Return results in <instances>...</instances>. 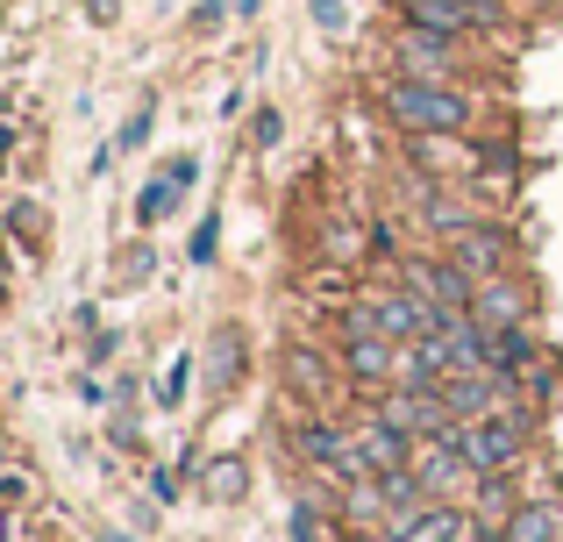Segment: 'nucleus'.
Returning <instances> with one entry per match:
<instances>
[{
    "label": "nucleus",
    "instance_id": "32",
    "mask_svg": "<svg viewBox=\"0 0 563 542\" xmlns=\"http://www.w3.org/2000/svg\"><path fill=\"white\" fill-rule=\"evenodd\" d=\"M14 143H22V136H14V122H0V165L14 157Z\"/></svg>",
    "mask_w": 563,
    "mask_h": 542
},
{
    "label": "nucleus",
    "instance_id": "31",
    "mask_svg": "<svg viewBox=\"0 0 563 542\" xmlns=\"http://www.w3.org/2000/svg\"><path fill=\"white\" fill-rule=\"evenodd\" d=\"M165 172H172V179H179V186H192V179H200V157H172Z\"/></svg>",
    "mask_w": 563,
    "mask_h": 542
},
{
    "label": "nucleus",
    "instance_id": "9",
    "mask_svg": "<svg viewBox=\"0 0 563 542\" xmlns=\"http://www.w3.org/2000/svg\"><path fill=\"white\" fill-rule=\"evenodd\" d=\"M393 65L407 71V79H450V71L464 65V43H450V36H428V29L399 22V29H393Z\"/></svg>",
    "mask_w": 563,
    "mask_h": 542
},
{
    "label": "nucleus",
    "instance_id": "30",
    "mask_svg": "<svg viewBox=\"0 0 563 542\" xmlns=\"http://www.w3.org/2000/svg\"><path fill=\"white\" fill-rule=\"evenodd\" d=\"M151 493H157V500L172 507V500H179V472H157V478H151Z\"/></svg>",
    "mask_w": 563,
    "mask_h": 542
},
{
    "label": "nucleus",
    "instance_id": "21",
    "mask_svg": "<svg viewBox=\"0 0 563 542\" xmlns=\"http://www.w3.org/2000/svg\"><path fill=\"white\" fill-rule=\"evenodd\" d=\"M192 372H200L192 357H172V364H165V378H157V400H165V407H179L186 392H192Z\"/></svg>",
    "mask_w": 563,
    "mask_h": 542
},
{
    "label": "nucleus",
    "instance_id": "36",
    "mask_svg": "<svg viewBox=\"0 0 563 542\" xmlns=\"http://www.w3.org/2000/svg\"><path fill=\"white\" fill-rule=\"evenodd\" d=\"M478 8H493V14H499V8H507V0H478Z\"/></svg>",
    "mask_w": 563,
    "mask_h": 542
},
{
    "label": "nucleus",
    "instance_id": "6",
    "mask_svg": "<svg viewBox=\"0 0 563 542\" xmlns=\"http://www.w3.org/2000/svg\"><path fill=\"white\" fill-rule=\"evenodd\" d=\"M528 314H536V292H528V278H521V272H493V278H478L471 321H478L485 335H493V329H528Z\"/></svg>",
    "mask_w": 563,
    "mask_h": 542
},
{
    "label": "nucleus",
    "instance_id": "35",
    "mask_svg": "<svg viewBox=\"0 0 563 542\" xmlns=\"http://www.w3.org/2000/svg\"><path fill=\"white\" fill-rule=\"evenodd\" d=\"M0 542H14V515H8V507H0Z\"/></svg>",
    "mask_w": 563,
    "mask_h": 542
},
{
    "label": "nucleus",
    "instance_id": "17",
    "mask_svg": "<svg viewBox=\"0 0 563 542\" xmlns=\"http://www.w3.org/2000/svg\"><path fill=\"white\" fill-rule=\"evenodd\" d=\"M235 378H243V335L235 329H214V357H207V386L229 392Z\"/></svg>",
    "mask_w": 563,
    "mask_h": 542
},
{
    "label": "nucleus",
    "instance_id": "15",
    "mask_svg": "<svg viewBox=\"0 0 563 542\" xmlns=\"http://www.w3.org/2000/svg\"><path fill=\"white\" fill-rule=\"evenodd\" d=\"M286 386L300 392V400H329V392H335L329 357H321L314 343H286Z\"/></svg>",
    "mask_w": 563,
    "mask_h": 542
},
{
    "label": "nucleus",
    "instance_id": "11",
    "mask_svg": "<svg viewBox=\"0 0 563 542\" xmlns=\"http://www.w3.org/2000/svg\"><path fill=\"white\" fill-rule=\"evenodd\" d=\"M442 251L456 257L471 278H493V272H514V236L499 222H478V229H464L456 243H442Z\"/></svg>",
    "mask_w": 563,
    "mask_h": 542
},
{
    "label": "nucleus",
    "instance_id": "12",
    "mask_svg": "<svg viewBox=\"0 0 563 542\" xmlns=\"http://www.w3.org/2000/svg\"><path fill=\"white\" fill-rule=\"evenodd\" d=\"M350 429H357V450L372 457V472H378V478H385V472H413V450H421V443H413L407 429H393L378 407H372L364 421H350Z\"/></svg>",
    "mask_w": 563,
    "mask_h": 542
},
{
    "label": "nucleus",
    "instance_id": "3",
    "mask_svg": "<svg viewBox=\"0 0 563 542\" xmlns=\"http://www.w3.org/2000/svg\"><path fill=\"white\" fill-rule=\"evenodd\" d=\"M399 278H407L435 314H471V300H478V278L456 265L450 251H442V257H399Z\"/></svg>",
    "mask_w": 563,
    "mask_h": 542
},
{
    "label": "nucleus",
    "instance_id": "1",
    "mask_svg": "<svg viewBox=\"0 0 563 542\" xmlns=\"http://www.w3.org/2000/svg\"><path fill=\"white\" fill-rule=\"evenodd\" d=\"M378 114L399 129V136H464L471 129V93L464 86H450V79H385L378 86Z\"/></svg>",
    "mask_w": 563,
    "mask_h": 542
},
{
    "label": "nucleus",
    "instance_id": "2",
    "mask_svg": "<svg viewBox=\"0 0 563 542\" xmlns=\"http://www.w3.org/2000/svg\"><path fill=\"white\" fill-rule=\"evenodd\" d=\"M456 443H464V457L478 464L485 478L521 472L528 443H536V407L507 400V407H493V414H478V421H456Z\"/></svg>",
    "mask_w": 563,
    "mask_h": 542
},
{
    "label": "nucleus",
    "instance_id": "34",
    "mask_svg": "<svg viewBox=\"0 0 563 542\" xmlns=\"http://www.w3.org/2000/svg\"><path fill=\"white\" fill-rule=\"evenodd\" d=\"M229 8H235V14H243V22H250V14H257V8H264V0H229Z\"/></svg>",
    "mask_w": 563,
    "mask_h": 542
},
{
    "label": "nucleus",
    "instance_id": "37",
    "mask_svg": "<svg viewBox=\"0 0 563 542\" xmlns=\"http://www.w3.org/2000/svg\"><path fill=\"white\" fill-rule=\"evenodd\" d=\"M108 542H136V535H108Z\"/></svg>",
    "mask_w": 563,
    "mask_h": 542
},
{
    "label": "nucleus",
    "instance_id": "18",
    "mask_svg": "<svg viewBox=\"0 0 563 542\" xmlns=\"http://www.w3.org/2000/svg\"><path fill=\"white\" fill-rule=\"evenodd\" d=\"M179 193H186V186L172 179V172H157V179H151V186L136 193V222H143V229H157V222H165L172 208H179Z\"/></svg>",
    "mask_w": 563,
    "mask_h": 542
},
{
    "label": "nucleus",
    "instance_id": "13",
    "mask_svg": "<svg viewBox=\"0 0 563 542\" xmlns=\"http://www.w3.org/2000/svg\"><path fill=\"white\" fill-rule=\"evenodd\" d=\"M421 222H428V229H435V236H442V243H456V236H464V229H478V222H485V214H478V208H471V200H464V193H450V186H421Z\"/></svg>",
    "mask_w": 563,
    "mask_h": 542
},
{
    "label": "nucleus",
    "instance_id": "19",
    "mask_svg": "<svg viewBox=\"0 0 563 542\" xmlns=\"http://www.w3.org/2000/svg\"><path fill=\"white\" fill-rule=\"evenodd\" d=\"M221 257V214H200V229L186 236V265H214Z\"/></svg>",
    "mask_w": 563,
    "mask_h": 542
},
{
    "label": "nucleus",
    "instance_id": "22",
    "mask_svg": "<svg viewBox=\"0 0 563 542\" xmlns=\"http://www.w3.org/2000/svg\"><path fill=\"white\" fill-rule=\"evenodd\" d=\"M151 243H129V251H122V265H114V278H122V286H143V278H151Z\"/></svg>",
    "mask_w": 563,
    "mask_h": 542
},
{
    "label": "nucleus",
    "instance_id": "24",
    "mask_svg": "<svg viewBox=\"0 0 563 542\" xmlns=\"http://www.w3.org/2000/svg\"><path fill=\"white\" fill-rule=\"evenodd\" d=\"M307 14H314V29H329V36H343V22H350V8H343V0H314Z\"/></svg>",
    "mask_w": 563,
    "mask_h": 542
},
{
    "label": "nucleus",
    "instance_id": "27",
    "mask_svg": "<svg viewBox=\"0 0 563 542\" xmlns=\"http://www.w3.org/2000/svg\"><path fill=\"white\" fill-rule=\"evenodd\" d=\"M29 500V472H0V507H22Z\"/></svg>",
    "mask_w": 563,
    "mask_h": 542
},
{
    "label": "nucleus",
    "instance_id": "5",
    "mask_svg": "<svg viewBox=\"0 0 563 542\" xmlns=\"http://www.w3.org/2000/svg\"><path fill=\"white\" fill-rule=\"evenodd\" d=\"M378 414L393 421V429H407L413 443H428V435H450V429H456L450 400H442V392H428V386H385V392H378Z\"/></svg>",
    "mask_w": 563,
    "mask_h": 542
},
{
    "label": "nucleus",
    "instance_id": "29",
    "mask_svg": "<svg viewBox=\"0 0 563 542\" xmlns=\"http://www.w3.org/2000/svg\"><path fill=\"white\" fill-rule=\"evenodd\" d=\"M314 535H321V521H314V507L300 500V507H292V542H314Z\"/></svg>",
    "mask_w": 563,
    "mask_h": 542
},
{
    "label": "nucleus",
    "instance_id": "8",
    "mask_svg": "<svg viewBox=\"0 0 563 542\" xmlns=\"http://www.w3.org/2000/svg\"><path fill=\"white\" fill-rule=\"evenodd\" d=\"M399 22L428 29V36H450V43H471L478 29H493L499 14L478 8V0H399Z\"/></svg>",
    "mask_w": 563,
    "mask_h": 542
},
{
    "label": "nucleus",
    "instance_id": "7",
    "mask_svg": "<svg viewBox=\"0 0 563 542\" xmlns=\"http://www.w3.org/2000/svg\"><path fill=\"white\" fill-rule=\"evenodd\" d=\"M364 300H372L378 329L393 335V343H421V335H428V329H435V321H442L435 307H428L421 292L407 286V278H393V286H372V292H364Z\"/></svg>",
    "mask_w": 563,
    "mask_h": 542
},
{
    "label": "nucleus",
    "instance_id": "25",
    "mask_svg": "<svg viewBox=\"0 0 563 542\" xmlns=\"http://www.w3.org/2000/svg\"><path fill=\"white\" fill-rule=\"evenodd\" d=\"M8 222H14V229H22V236H43V214H36V208H29V200H8Z\"/></svg>",
    "mask_w": 563,
    "mask_h": 542
},
{
    "label": "nucleus",
    "instance_id": "26",
    "mask_svg": "<svg viewBox=\"0 0 563 542\" xmlns=\"http://www.w3.org/2000/svg\"><path fill=\"white\" fill-rule=\"evenodd\" d=\"M221 14H235V8H229V0H200V8H192V14H186V29H214V22H221Z\"/></svg>",
    "mask_w": 563,
    "mask_h": 542
},
{
    "label": "nucleus",
    "instance_id": "4",
    "mask_svg": "<svg viewBox=\"0 0 563 542\" xmlns=\"http://www.w3.org/2000/svg\"><path fill=\"white\" fill-rule=\"evenodd\" d=\"M413 478L428 486V500H464V493H478V464L464 457V443H456V429L450 435H428L421 450H413Z\"/></svg>",
    "mask_w": 563,
    "mask_h": 542
},
{
    "label": "nucleus",
    "instance_id": "16",
    "mask_svg": "<svg viewBox=\"0 0 563 542\" xmlns=\"http://www.w3.org/2000/svg\"><path fill=\"white\" fill-rule=\"evenodd\" d=\"M499 542H563V507L556 500H521Z\"/></svg>",
    "mask_w": 563,
    "mask_h": 542
},
{
    "label": "nucleus",
    "instance_id": "23",
    "mask_svg": "<svg viewBox=\"0 0 563 542\" xmlns=\"http://www.w3.org/2000/svg\"><path fill=\"white\" fill-rule=\"evenodd\" d=\"M207 493H214V500H235V493H243V464H214V472H207Z\"/></svg>",
    "mask_w": 563,
    "mask_h": 542
},
{
    "label": "nucleus",
    "instance_id": "14",
    "mask_svg": "<svg viewBox=\"0 0 563 542\" xmlns=\"http://www.w3.org/2000/svg\"><path fill=\"white\" fill-rule=\"evenodd\" d=\"M485 364H493L507 386H521V378L542 364V343H536L528 329H493V350H485Z\"/></svg>",
    "mask_w": 563,
    "mask_h": 542
},
{
    "label": "nucleus",
    "instance_id": "20",
    "mask_svg": "<svg viewBox=\"0 0 563 542\" xmlns=\"http://www.w3.org/2000/svg\"><path fill=\"white\" fill-rule=\"evenodd\" d=\"M151 122H157V100H136V108H129V122L114 129V151H143V136H151Z\"/></svg>",
    "mask_w": 563,
    "mask_h": 542
},
{
    "label": "nucleus",
    "instance_id": "10",
    "mask_svg": "<svg viewBox=\"0 0 563 542\" xmlns=\"http://www.w3.org/2000/svg\"><path fill=\"white\" fill-rule=\"evenodd\" d=\"M335 364H343V378L350 386H364V392H385L393 386V364H399V343L393 335H343V350H335Z\"/></svg>",
    "mask_w": 563,
    "mask_h": 542
},
{
    "label": "nucleus",
    "instance_id": "33",
    "mask_svg": "<svg viewBox=\"0 0 563 542\" xmlns=\"http://www.w3.org/2000/svg\"><path fill=\"white\" fill-rule=\"evenodd\" d=\"M86 14H93V22H114V0H86Z\"/></svg>",
    "mask_w": 563,
    "mask_h": 542
},
{
    "label": "nucleus",
    "instance_id": "28",
    "mask_svg": "<svg viewBox=\"0 0 563 542\" xmlns=\"http://www.w3.org/2000/svg\"><path fill=\"white\" fill-rule=\"evenodd\" d=\"M250 136H257V143H278V136H286V122H278V108H264L257 122H250Z\"/></svg>",
    "mask_w": 563,
    "mask_h": 542
}]
</instances>
